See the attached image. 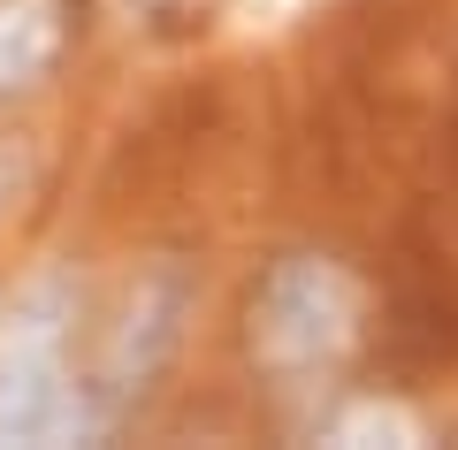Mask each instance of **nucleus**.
I'll return each mask as SVG.
<instances>
[{
    "label": "nucleus",
    "instance_id": "2",
    "mask_svg": "<svg viewBox=\"0 0 458 450\" xmlns=\"http://www.w3.org/2000/svg\"><path fill=\"white\" fill-rule=\"evenodd\" d=\"M352 328H360V283L336 259H313V252L267 267L260 298H252V344L283 374H313L328 359H344Z\"/></svg>",
    "mask_w": 458,
    "mask_h": 450
},
{
    "label": "nucleus",
    "instance_id": "1",
    "mask_svg": "<svg viewBox=\"0 0 458 450\" xmlns=\"http://www.w3.org/2000/svg\"><path fill=\"white\" fill-rule=\"evenodd\" d=\"M69 306L62 283H38L8 321H0V443H69V435H99L92 389L69 374Z\"/></svg>",
    "mask_w": 458,
    "mask_h": 450
},
{
    "label": "nucleus",
    "instance_id": "3",
    "mask_svg": "<svg viewBox=\"0 0 458 450\" xmlns=\"http://www.w3.org/2000/svg\"><path fill=\"white\" fill-rule=\"evenodd\" d=\"M183 313H191V283H183V267L138 275L131 306H123V321H114V336H107V374H99V389H92L99 420H114L131 397L153 389V374H161L168 352L183 344Z\"/></svg>",
    "mask_w": 458,
    "mask_h": 450
},
{
    "label": "nucleus",
    "instance_id": "4",
    "mask_svg": "<svg viewBox=\"0 0 458 450\" xmlns=\"http://www.w3.org/2000/svg\"><path fill=\"white\" fill-rule=\"evenodd\" d=\"M62 47H69V0H0V99L38 92Z\"/></svg>",
    "mask_w": 458,
    "mask_h": 450
}]
</instances>
